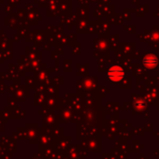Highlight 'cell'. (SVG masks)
<instances>
[{"label":"cell","instance_id":"1","mask_svg":"<svg viewBox=\"0 0 159 159\" xmlns=\"http://www.w3.org/2000/svg\"><path fill=\"white\" fill-rule=\"evenodd\" d=\"M108 77H109V79L111 80V82H114V83L120 82L121 80L123 79V77H124V70H123L122 67L117 66H111L109 69Z\"/></svg>","mask_w":159,"mask_h":159},{"label":"cell","instance_id":"2","mask_svg":"<svg viewBox=\"0 0 159 159\" xmlns=\"http://www.w3.org/2000/svg\"><path fill=\"white\" fill-rule=\"evenodd\" d=\"M150 63H152V66H155V65H156L157 61H156V59H155L154 57H152V59L147 58V59L145 60V64H146L147 66H149V64H150Z\"/></svg>","mask_w":159,"mask_h":159}]
</instances>
